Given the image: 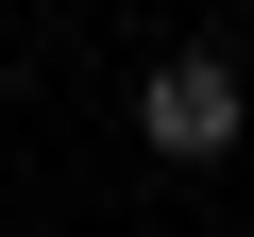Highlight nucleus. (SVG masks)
Here are the masks:
<instances>
[{"instance_id":"nucleus-1","label":"nucleus","mask_w":254,"mask_h":237,"mask_svg":"<svg viewBox=\"0 0 254 237\" xmlns=\"http://www.w3.org/2000/svg\"><path fill=\"white\" fill-rule=\"evenodd\" d=\"M136 136H153L170 170H203V153H237V68H220V51H170V68L136 85Z\"/></svg>"}]
</instances>
